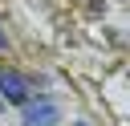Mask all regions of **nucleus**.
Returning <instances> with one entry per match:
<instances>
[{"instance_id": "f257e3e1", "label": "nucleus", "mask_w": 130, "mask_h": 126, "mask_svg": "<svg viewBox=\"0 0 130 126\" xmlns=\"http://www.w3.org/2000/svg\"><path fill=\"white\" fill-rule=\"evenodd\" d=\"M57 122H61V110H57V102H49V98L24 102V126H57Z\"/></svg>"}, {"instance_id": "f03ea898", "label": "nucleus", "mask_w": 130, "mask_h": 126, "mask_svg": "<svg viewBox=\"0 0 130 126\" xmlns=\"http://www.w3.org/2000/svg\"><path fill=\"white\" fill-rule=\"evenodd\" d=\"M0 93H4V102H12V106H24L28 102V81L16 73V69H0Z\"/></svg>"}, {"instance_id": "7ed1b4c3", "label": "nucleus", "mask_w": 130, "mask_h": 126, "mask_svg": "<svg viewBox=\"0 0 130 126\" xmlns=\"http://www.w3.org/2000/svg\"><path fill=\"white\" fill-rule=\"evenodd\" d=\"M4 49H8V41H4V28H0V53H4Z\"/></svg>"}, {"instance_id": "20e7f679", "label": "nucleus", "mask_w": 130, "mask_h": 126, "mask_svg": "<svg viewBox=\"0 0 130 126\" xmlns=\"http://www.w3.org/2000/svg\"><path fill=\"white\" fill-rule=\"evenodd\" d=\"M77 126H85V122H77Z\"/></svg>"}]
</instances>
